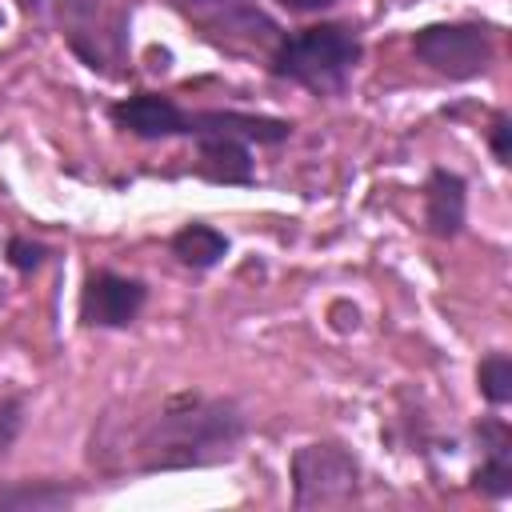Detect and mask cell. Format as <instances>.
Returning a JSON list of instances; mask_svg holds the SVG:
<instances>
[{"label": "cell", "instance_id": "17", "mask_svg": "<svg viewBox=\"0 0 512 512\" xmlns=\"http://www.w3.org/2000/svg\"><path fill=\"white\" fill-rule=\"evenodd\" d=\"M488 148L500 164H512V116L508 112H496L492 116V128H488Z\"/></svg>", "mask_w": 512, "mask_h": 512}, {"label": "cell", "instance_id": "1", "mask_svg": "<svg viewBox=\"0 0 512 512\" xmlns=\"http://www.w3.org/2000/svg\"><path fill=\"white\" fill-rule=\"evenodd\" d=\"M248 420L228 396L172 392L140 416H104L92 432V464L108 476H156L212 468L236 456Z\"/></svg>", "mask_w": 512, "mask_h": 512}, {"label": "cell", "instance_id": "19", "mask_svg": "<svg viewBox=\"0 0 512 512\" xmlns=\"http://www.w3.org/2000/svg\"><path fill=\"white\" fill-rule=\"evenodd\" d=\"M276 4L288 8V12H300V16H304V12H324V8H332L336 0H276Z\"/></svg>", "mask_w": 512, "mask_h": 512}, {"label": "cell", "instance_id": "4", "mask_svg": "<svg viewBox=\"0 0 512 512\" xmlns=\"http://www.w3.org/2000/svg\"><path fill=\"white\" fill-rule=\"evenodd\" d=\"M292 504L304 508H340L360 500V460L332 440L300 444L292 452Z\"/></svg>", "mask_w": 512, "mask_h": 512}, {"label": "cell", "instance_id": "6", "mask_svg": "<svg viewBox=\"0 0 512 512\" xmlns=\"http://www.w3.org/2000/svg\"><path fill=\"white\" fill-rule=\"evenodd\" d=\"M148 304V288L136 276H120V272H92L80 288V324L84 328H128Z\"/></svg>", "mask_w": 512, "mask_h": 512}, {"label": "cell", "instance_id": "8", "mask_svg": "<svg viewBox=\"0 0 512 512\" xmlns=\"http://www.w3.org/2000/svg\"><path fill=\"white\" fill-rule=\"evenodd\" d=\"M188 136H236L244 144H284L292 136V124L260 112L204 108V112H188Z\"/></svg>", "mask_w": 512, "mask_h": 512}, {"label": "cell", "instance_id": "14", "mask_svg": "<svg viewBox=\"0 0 512 512\" xmlns=\"http://www.w3.org/2000/svg\"><path fill=\"white\" fill-rule=\"evenodd\" d=\"M476 388L492 408H504L512 400V356L508 352H488L476 368Z\"/></svg>", "mask_w": 512, "mask_h": 512}, {"label": "cell", "instance_id": "9", "mask_svg": "<svg viewBox=\"0 0 512 512\" xmlns=\"http://www.w3.org/2000/svg\"><path fill=\"white\" fill-rule=\"evenodd\" d=\"M420 196H424V228L436 240H456L468 216V180L452 168H432Z\"/></svg>", "mask_w": 512, "mask_h": 512}, {"label": "cell", "instance_id": "10", "mask_svg": "<svg viewBox=\"0 0 512 512\" xmlns=\"http://www.w3.org/2000/svg\"><path fill=\"white\" fill-rule=\"evenodd\" d=\"M476 436H480L484 460L472 476V488L492 496V500L512 496V432H508V424L496 420V416H484L476 424Z\"/></svg>", "mask_w": 512, "mask_h": 512}, {"label": "cell", "instance_id": "15", "mask_svg": "<svg viewBox=\"0 0 512 512\" xmlns=\"http://www.w3.org/2000/svg\"><path fill=\"white\" fill-rule=\"evenodd\" d=\"M4 260L16 268V272H36L44 260H48V244H40V240H28V236H12L8 240V248H4Z\"/></svg>", "mask_w": 512, "mask_h": 512}, {"label": "cell", "instance_id": "5", "mask_svg": "<svg viewBox=\"0 0 512 512\" xmlns=\"http://www.w3.org/2000/svg\"><path fill=\"white\" fill-rule=\"evenodd\" d=\"M412 56L448 80H472L488 72L496 56V36L488 24L452 20V24H424L412 32Z\"/></svg>", "mask_w": 512, "mask_h": 512}, {"label": "cell", "instance_id": "13", "mask_svg": "<svg viewBox=\"0 0 512 512\" xmlns=\"http://www.w3.org/2000/svg\"><path fill=\"white\" fill-rule=\"evenodd\" d=\"M76 500L72 484L60 480H16L0 488V508H32V512H48V508H68Z\"/></svg>", "mask_w": 512, "mask_h": 512}, {"label": "cell", "instance_id": "18", "mask_svg": "<svg viewBox=\"0 0 512 512\" xmlns=\"http://www.w3.org/2000/svg\"><path fill=\"white\" fill-rule=\"evenodd\" d=\"M236 4H248V0H172V8H180L192 24H200V20H208L224 8H236Z\"/></svg>", "mask_w": 512, "mask_h": 512}, {"label": "cell", "instance_id": "16", "mask_svg": "<svg viewBox=\"0 0 512 512\" xmlns=\"http://www.w3.org/2000/svg\"><path fill=\"white\" fill-rule=\"evenodd\" d=\"M20 428H24V400H20V396L0 400V460H4V456H8V448L16 444Z\"/></svg>", "mask_w": 512, "mask_h": 512}, {"label": "cell", "instance_id": "7", "mask_svg": "<svg viewBox=\"0 0 512 512\" xmlns=\"http://www.w3.org/2000/svg\"><path fill=\"white\" fill-rule=\"evenodd\" d=\"M108 120L136 140L188 136V108H180L172 96H160V92H136L108 104Z\"/></svg>", "mask_w": 512, "mask_h": 512}, {"label": "cell", "instance_id": "3", "mask_svg": "<svg viewBox=\"0 0 512 512\" xmlns=\"http://www.w3.org/2000/svg\"><path fill=\"white\" fill-rule=\"evenodd\" d=\"M28 8L100 76L128 72V8L108 0H28Z\"/></svg>", "mask_w": 512, "mask_h": 512}, {"label": "cell", "instance_id": "2", "mask_svg": "<svg viewBox=\"0 0 512 512\" xmlns=\"http://www.w3.org/2000/svg\"><path fill=\"white\" fill-rule=\"evenodd\" d=\"M360 36L344 24H312L280 36L268 52V72L276 80L300 84L316 96H340L360 64Z\"/></svg>", "mask_w": 512, "mask_h": 512}, {"label": "cell", "instance_id": "11", "mask_svg": "<svg viewBox=\"0 0 512 512\" xmlns=\"http://www.w3.org/2000/svg\"><path fill=\"white\" fill-rule=\"evenodd\" d=\"M196 140V176L212 184H252L248 144L236 136H192Z\"/></svg>", "mask_w": 512, "mask_h": 512}, {"label": "cell", "instance_id": "12", "mask_svg": "<svg viewBox=\"0 0 512 512\" xmlns=\"http://www.w3.org/2000/svg\"><path fill=\"white\" fill-rule=\"evenodd\" d=\"M228 236L220 232V228H212V224H200V220H192V224H184L180 232H172V240H168V252L184 264V268H196V272H208V268H216L224 256H228Z\"/></svg>", "mask_w": 512, "mask_h": 512}]
</instances>
